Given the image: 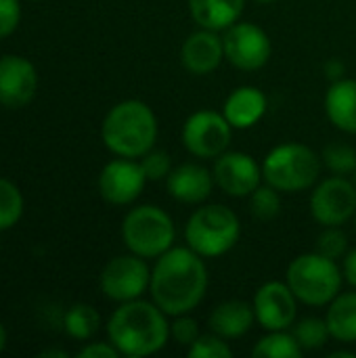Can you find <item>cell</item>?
Returning <instances> with one entry per match:
<instances>
[{"mask_svg": "<svg viewBox=\"0 0 356 358\" xmlns=\"http://www.w3.org/2000/svg\"><path fill=\"white\" fill-rule=\"evenodd\" d=\"M187 355L191 358H231L233 357V348L229 346V342L225 338L210 331V334H201L187 348Z\"/></svg>", "mask_w": 356, "mask_h": 358, "instance_id": "cell-30", "label": "cell"}, {"mask_svg": "<svg viewBox=\"0 0 356 358\" xmlns=\"http://www.w3.org/2000/svg\"><path fill=\"white\" fill-rule=\"evenodd\" d=\"M176 229L172 216L159 206H136L132 208L122 222V241L128 252L145 258L155 260L174 248Z\"/></svg>", "mask_w": 356, "mask_h": 358, "instance_id": "cell-7", "label": "cell"}, {"mask_svg": "<svg viewBox=\"0 0 356 358\" xmlns=\"http://www.w3.org/2000/svg\"><path fill=\"white\" fill-rule=\"evenodd\" d=\"M225 59L241 71L262 69L273 55V42L269 34L250 21H237L222 34Z\"/></svg>", "mask_w": 356, "mask_h": 358, "instance_id": "cell-11", "label": "cell"}, {"mask_svg": "<svg viewBox=\"0 0 356 358\" xmlns=\"http://www.w3.org/2000/svg\"><path fill=\"white\" fill-rule=\"evenodd\" d=\"M323 166L338 176H350L356 172V149L348 143H329L321 153Z\"/></svg>", "mask_w": 356, "mask_h": 358, "instance_id": "cell-28", "label": "cell"}, {"mask_svg": "<svg viewBox=\"0 0 356 358\" xmlns=\"http://www.w3.org/2000/svg\"><path fill=\"white\" fill-rule=\"evenodd\" d=\"M63 329L71 340L88 342L101 329V315L90 304H73L63 317Z\"/></svg>", "mask_w": 356, "mask_h": 358, "instance_id": "cell-23", "label": "cell"}, {"mask_svg": "<svg viewBox=\"0 0 356 358\" xmlns=\"http://www.w3.org/2000/svg\"><path fill=\"white\" fill-rule=\"evenodd\" d=\"M80 358H118L122 357L111 342H88L82 350H78Z\"/></svg>", "mask_w": 356, "mask_h": 358, "instance_id": "cell-34", "label": "cell"}, {"mask_svg": "<svg viewBox=\"0 0 356 358\" xmlns=\"http://www.w3.org/2000/svg\"><path fill=\"white\" fill-rule=\"evenodd\" d=\"M147 176L138 159L115 157L107 162L99 174V193L111 206H130L145 191Z\"/></svg>", "mask_w": 356, "mask_h": 358, "instance_id": "cell-13", "label": "cell"}, {"mask_svg": "<svg viewBox=\"0 0 356 358\" xmlns=\"http://www.w3.org/2000/svg\"><path fill=\"white\" fill-rule=\"evenodd\" d=\"M325 113L338 130L356 134V80L342 78L329 84L325 92Z\"/></svg>", "mask_w": 356, "mask_h": 358, "instance_id": "cell-20", "label": "cell"}, {"mask_svg": "<svg viewBox=\"0 0 356 358\" xmlns=\"http://www.w3.org/2000/svg\"><path fill=\"white\" fill-rule=\"evenodd\" d=\"M212 176L216 187L229 197H250L262 185V164L245 151H225L214 159Z\"/></svg>", "mask_w": 356, "mask_h": 358, "instance_id": "cell-14", "label": "cell"}, {"mask_svg": "<svg viewBox=\"0 0 356 358\" xmlns=\"http://www.w3.org/2000/svg\"><path fill=\"white\" fill-rule=\"evenodd\" d=\"M256 2H260V4H271V2H277V0H256Z\"/></svg>", "mask_w": 356, "mask_h": 358, "instance_id": "cell-40", "label": "cell"}, {"mask_svg": "<svg viewBox=\"0 0 356 358\" xmlns=\"http://www.w3.org/2000/svg\"><path fill=\"white\" fill-rule=\"evenodd\" d=\"M248 199H250L248 208H250L252 218H256L260 222H271L281 214V191H277L269 182H264L256 191H252Z\"/></svg>", "mask_w": 356, "mask_h": 358, "instance_id": "cell-27", "label": "cell"}, {"mask_svg": "<svg viewBox=\"0 0 356 358\" xmlns=\"http://www.w3.org/2000/svg\"><path fill=\"white\" fill-rule=\"evenodd\" d=\"M25 210L23 193L8 178H0V233L13 229Z\"/></svg>", "mask_w": 356, "mask_h": 358, "instance_id": "cell-26", "label": "cell"}, {"mask_svg": "<svg viewBox=\"0 0 356 358\" xmlns=\"http://www.w3.org/2000/svg\"><path fill=\"white\" fill-rule=\"evenodd\" d=\"M256 323L264 331L292 329L298 319V298L287 281H266L254 294Z\"/></svg>", "mask_w": 356, "mask_h": 358, "instance_id": "cell-12", "label": "cell"}, {"mask_svg": "<svg viewBox=\"0 0 356 358\" xmlns=\"http://www.w3.org/2000/svg\"><path fill=\"white\" fill-rule=\"evenodd\" d=\"M315 252L321 256H327L332 260H344L348 252V237L342 231V227H323V231L317 235L315 241Z\"/></svg>", "mask_w": 356, "mask_h": 358, "instance_id": "cell-29", "label": "cell"}, {"mask_svg": "<svg viewBox=\"0 0 356 358\" xmlns=\"http://www.w3.org/2000/svg\"><path fill=\"white\" fill-rule=\"evenodd\" d=\"M40 358H67L69 357V352H65V350H61V348H50V350H42Z\"/></svg>", "mask_w": 356, "mask_h": 358, "instance_id": "cell-37", "label": "cell"}, {"mask_svg": "<svg viewBox=\"0 0 356 358\" xmlns=\"http://www.w3.org/2000/svg\"><path fill=\"white\" fill-rule=\"evenodd\" d=\"M187 6L199 27L225 31L239 21L245 0H187Z\"/></svg>", "mask_w": 356, "mask_h": 358, "instance_id": "cell-21", "label": "cell"}, {"mask_svg": "<svg viewBox=\"0 0 356 358\" xmlns=\"http://www.w3.org/2000/svg\"><path fill=\"white\" fill-rule=\"evenodd\" d=\"M342 273H344V281L356 289V248L346 252L344 264H342Z\"/></svg>", "mask_w": 356, "mask_h": 358, "instance_id": "cell-35", "label": "cell"}, {"mask_svg": "<svg viewBox=\"0 0 356 358\" xmlns=\"http://www.w3.org/2000/svg\"><path fill=\"white\" fill-rule=\"evenodd\" d=\"M21 21V2L19 0H0V40L15 34Z\"/></svg>", "mask_w": 356, "mask_h": 358, "instance_id": "cell-33", "label": "cell"}, {"mask_svg": "<svg viewBox=\"0 0 356 358\" xmlns=\"http://www.w3.org/2000/svg\"><path fill=\"white\" fill-rule=\"evenodd\" d=\"M107 338L122 357H151L170 340L168 315L153 300L122 302L107 321Z\"/></svg>", "mask_w": 356, "mask_h": 358, "instance_id": "cell-2", "label": "cell"}, {"mask_svg": "<svg viewBox=\"0 0 356 358\" xmlns=\"http://www.w3.org/2000/svg\"><path fill=\"white\" fill-rule=\"evenodd\" d=\"M206 258L187 248H170L155 258L151 268V300L168 315H189L206 298L208 268Z\"/></svg>", "mask_w": 356, "mask_h": 358, "instance_id": "cell-1", "label": "cell"}, {"mask_svg": "<svg viewBox=\"0 0 356 358\" xmlns=\"http://www.w3.org/2000/svg\"><path fill=\"white\" fill-rule=\"evenodd\" d=\"M302 352L304 350L290 329L266 331V336H262L252 348V357L256 358H298Z\"/></svg>", "mask_w": 356, "mask_h": 358, "instance_id": "cell-24", "label": "cell"}, {"mask_svg": "<svg viewBox=\"0 0 356 358\" xmlns=\"http://www.w3.org/2000/svg\"><path fill=\"white\" fill-rule=\"evenodd\" d=\"M99 285L105 298L111 302H130L143 298L151 285V268L145 258L136 254H122L111 258L99 277Z\"/></svg>", "mask_w": 356, "mask_h": 358, "instance_id": "cell-9", "label": "cell"}, {"mask_svg": "<svg viewBox=\"0 0 356 358\" xmlns=\"http://www.w3.org/2000/svg\"><path fill=\"white\" fill-rule=\"evenodd\" d=\"M311 214L321 227H342L356 214V185L348 176L332 174L313 187Z\"/></svg>", "mask_w": 356, "mask_h": 358, "instance_id": "cell-10", "label": "cell"}, {"mask_svg": "<svg viewBox=\"0 0 356 358\" xmlns=\"http://www.w3.org/2000/svg\"><path fill=\"white\" fill-rule=\"evenodd\" d=\"M329 358H356V352H350V350H336L332 352Z\"/></svg>", "mask_w": 356, "mask_h": 358, "instance_id": "cell-39", "label": "cell"}, {"mask_svg": "<svg viewBox=\"0 0 356 358\" xmlns=\"http://www.w3.org/2000/svg\"><path fill=\"white\" fill-rule=\"evenodd\" d=\"M6 342H8V336H6L4 325L0 323V355H2V352H4V348H6Z\"/></svg>", "mask_w": 356, "mask_h": 358, "instance_id": "cell-38", "label": "cell"}, {"mask_svg": "<svg viewBox=\"0 0 356 358\" xmlns=\"http://www.w3.org/2000/svg\"><path fill=\"white\" fill-rule=\"evenodd\" d=\"M38 90L36 65L21 55L0 57V105L8 109L27 107Z\"/></svg>", "mask_w": 356, "mask_h": 358, "instance_id": "cell-15", "label": "cell"}, {"mask_svg": "<svg viewBox=\"0 0 356 358\" xmlns=\"http://www.w3.org/2000/svg\"><path fill=\"white\" fill-rule=\"evenodd\" d=\"M355 229H356V214H355Z\"/></svg>", "mask_w": 356, "mask_h": 358, "instance_id": "cell-41", "label": "cell"}, {"mask_svg": "<svg viewBox=\"0 0 356 358\" xmlns=\"http://www.w3.org/2000/svg\"><path fill=\"white\" fill-rule=\"evenodd\" d=\"M266 109L269 99L258 86H239L227 96L222 115L233 130H250L266 115Z\"/></svg>", "mask_w": 356, "mask_h": 358, "instance_id": "cell-18", "label": "cell"}, {"mask_svg": "<svg viewBox=\"0 0 356 358\" xmlns=\"http://www.w3.org/2000/svg\"><path fill=\"white\" fill-rule=\"evenodd\" d=\"M323 71L329 78V82H338V80L346 78V65H344L342 59H329V61H325Z\"/></svg>", "mask_w": 356, "mask_h": 358, "instance_id": "cell-36", "label": "cell"}, {"mask_svg": "<svg viewBox=\"0 0 356 358\" xmlns=\"http://www.w3.org/2000/svg\"><path fill=\"white\" fill-rule=\"evenodd\" d=\"M174 321L170 323V338L178 344V346H185L189 348L199 336H201V329H199V323L189 315H178V317H172Z\"/></svg>", "mask_w": 356, "mask_h": 358, "instance_id": "cell-32", "label": "cell"}, {"mask_svg": "<svg viewBox=\"0 0 356 358\" xmlns=\"http://www.w3.org/2000/svg\"><path fill=\"white\" fill-rule=\"evenodd\" d=\"M241 237L239 216L222 203H201L185 227L187 245L201 258L229 254Z\"/></svg>", "mask_w": 356, "mask_h": 358, "instance_id": "cell-4", "label": "cell"}, {"mask_svg": "<svg viewBox=\"0 0 356 358\" xmlns=\"http://www.w3.org/2000/svg\"><path fill=\"white\" fill-rule=\"evenodd\" d=\"M292 334H294V338L298 340V344H300V348L304 352L321 350L332 340L327 321L319 319V317H306V319L296 321L294 327H292Z\"/></svg>", "mask_w": 356, "mask_h": 358, "instance_id": "cell-25", "label": "cell"}, {"mask_svg": "<svg viewBox=\"0 0 356 358\" xmlns=\"http://www.w3.org/2000/svg\"><path fill=\"white\" fill-rule=\"evenodd\" d=\"M321 157L302 143H283L273 147L262 162V178L281 193H300L319 182Z\"/></svg>", "mask_w": 356, "mask_h": 358, "instance_id": "cell-5", "label": "cell"}, {"mask_svg": "<svg viewBox=\"0 0 356 358\" xmlns=\"http://www.w3.org/2000/svg\"><path fill=\"white\" fill-rule=\"evenodd\" d=\"M256 323L254 306L243 302V300H227L218 306L208 317L210 331L218 334L225 340H237L243 338Z\"/></svg>", "mask_w": 356, "mask_h": 358, "instance_id": "cell-19", "label": "cell"}, {"mask_svg": "<svg viewBox=\"0 0 356 358\" xmlns=\"http://www.w3.org/2000/svg\"><path fill=\"white\" fill-rule=\"evenodd\" d=\"M325 321L334 340L356 344V292H340L327 304Z\"/></svg>", "mask_w": 356, "mask_h": 358, "instance_id": "cell-22", "label": "cell"}, {"mask_svg": "<svg viewBox=\"0 0 356 358\" xmlns=\"http://www.w3.org/2000/svg\"><path fill=\"white\" fill-rule=\"evenodd\" d=\"M138 162L143 166V172H145L147 180H153V182L166 180L168 174L172 172V159H170V155L166 151H162V149H155V147L151 151H147Z\"/></svg>", "mask_w": 356, "mask_h": 358, "instance_id": "cell-31", "label": "cell"}, {"mask_svg": "<svg viewBox=\"0 0 356 358\" xmlns=\"http://www.w3.org/2000/svg\"><path fill=\"white\" fill-rule=\"evenodd\" d=\"M285 281L298 302L306 306H327L342 292L344 273L336 260L311 252L300 254L290 262Z\"/></svg>", "mask_w": 356, "mask_h": 358, "instance_id": "cell-6", "label": "cell"}, {"mask_svg": "<svg viewBox=\"0 0 356 358\" xmlns=\"http://www.w3.org/2000/svg\"><path fill=\"white\" fill-rule=\"evenodd\" d=\"M233 138V126L227 122L222 111L201 109L191 113L180 132L183 147L199 159H216L222 155Z\"/></svg>", "mask_w": 356, "mask_h": 358, "instance_id": "cell-8", "label": "cell"}, {"mask_svg": "<svg viewBox=\"0 0 356 358\" xmlns=\"http://www.w3.org/2000/svg\"><path fill=\"white\" fill-rule=\"evenodd\" d=\"M355 185H356V172H355Z\"/></svg>", "mask_w": 356, "mask_h": 358, "instance_id": "cell-42", "label": "cell"}, {"mask_svg": "<svg viewBox=\"0 0 356 358\" xmlns=\"http://www.w3.org/2000/svg\"><path fill=\"white\" fill-rule=\"evenodd\" d=\"M157 115L138 99H126L115 103L101 124L103 145L118 157L141 159L155 147L157 141Z\"/></svg>", "mask_w": 356, "mask_h": 358, "instance_id": "cell-3", "label": "cell"}, {"mask_svg": "<svg viewBox=\"0 0 356 358\" xmlns=\"http://www.w3.org/2000/svg\"><path fill=\"white\" fill-rule=\"evenodd\" d=\"M214 187L216 182H214L212 172L206 166L193 164V162L172 168V172L166 178L168 195L189 206H201L212 195Z\"/></svg>", "mask_w": 356, "mask_h": 358, "instance_id": "cell-17", "label": "cell"}, {"mask_svg": "<svg viewBox=\"0 0 356 358\" xmlns=\"http://www.w3.org/2000/svg\"><path fill=\"white\" fill-rule=\"evenodd\" d=\"M225 61V44L220 31L199 27L180 46V65L193 76L214 73Z\"/></svg>", "mask_w": 356, "mask_h": 358, "instance_id": "cell-16", "label": "cell"}]
</instances>
